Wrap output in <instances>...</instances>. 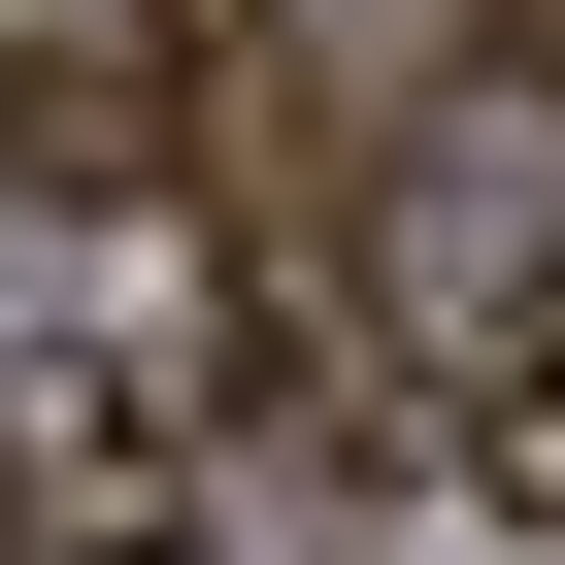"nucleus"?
Here are the masks:
<instances>
[{
    "label": "nucleus",
    "instance_id": "nucleus-2",
    "mask_svg": "<svg viewBox=\"0 0 565 565\" xmlns=\"http://www.w3.org/2000/svg\"><path fill=\"white\" fill-rule=\"evenodd\" d=\"M67 34H134V67H200V34H233V0H67Z\"/></svg>",
    "mask_w": 565,
    "mask_h": 565
},
{
    "label": "nucleus",
    "instance_id": "nucleus-1",
    "mask_svg": "<svg viewBox=\"0 0 565 565\" xmlns=\"http://www.w3.org/2000/svg\"><path fill=\"white\" fill-rule=\"evenodd\" d=\"M399 333H433V466L499 532H565V200H433L399 233Z\"/></svg>",
    "mask_w": 565,
    "mask_h": 565
},
{
    "label": "nucleus",
    "instance_id": "nucleus-3",
    "mask_svg": "<svg viewBox=\"0 0 565 565\" xmlns=\"http://www.w3.org/2000/svg\"><path fill=\"white\" fill-rule=\"evenodd\" d=\"M499 67H532V100H565V0H499Z\"/></svg>",
    "mask_w": 565,
    "mask_h": 565
}]
</instances>
